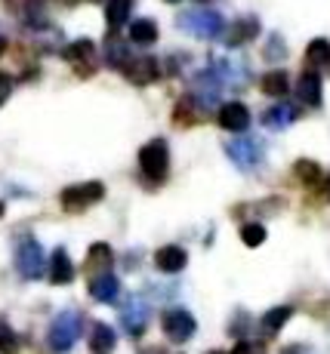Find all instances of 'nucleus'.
Returning <instances> with one entry per match:
<instances>
[{"instance_id":"f257e3e1","label":"nucleus","mask_w":330,"mask_h":354,"mask_svg":"<svg viewBox=\"0 0 330 354\" xmlns=\"http://www.w3.org/2000/svg\"><path fill=\"white\" fill-rule=\"evenodd\" d=\"M80 333H84V315L74 308H65L56 315V321L50 324V333H46V345H50V351L56 354H65L74 348V342L80 339Z\"/></svg>"},{"instance_id":"f03ea898","label":"nucleus","mask_w":330,"mask_h":354,"mask_svg":"<svg viewBox=\"0 0 330 354\" xmlns=\"http://www.w3.org/2000/svg\"><path fill=\"white\" fill-rule=\"evenodd\" d=\"M139 167H142V176L155 185H161L170 173V148L164 139H151L148 145H142L139 151Z\"/></svg>"},{"instance_id":"7ed1b4c3","label":"nucleus","mask_w":330,"mask_h":354,"mask_svg":"<svg viewBox=\"0 0 330 354\" xmlns=\"http://www.w3.org/2000/svg\"><path fill=\"white\" fill-rule=\"evenodd\" d=\"M180 28L185 34H191V37L213 40V37H223L225 22H223V16L213 10H189L180 16Z\"/></svg>"},{"instance_id":"20e7f679","label":"nucleus","mask_w":330,"mask_h":354,"mask_svg":"<svg viewBox=\"0 0 330 354\" xmlns=\"http://www.w3.org/2000/svg\"><path fill=\"white\" fill-rule=\"evenodd\" d=\"M16 268L25 281H37L40 274L46 271V259H44V250L34 237H22L16 247Z\"/></svg>"},{"instance_id":"39448f33","label":"nucleus","mask_w":330,"mask_h":354,"mask_svg":"<svg viewBox=\"0 0 330 354\" xmlns=\"http://www.w3.org/2000/svg\"><path fill=\"white\" fill-rule=\"evenodd\" d=\"M105 197V188H102V182H87V185H71L62 192V207L68 209V213H80V209L93 207L96 201H102Z\"/></svg>"},{"instance_id":"423d86ee","label":"nucleus","mask_w":330,"mask_h":354,"mask_svg":"<svg viewBox=\"0 0 330 354\" xmlns=\"http://www.w3.org/2000/svg\"><path fill=\"white\" fill-rule=\"evenodd\" d=\"M225 154H229L241 169H257L259 160H263V142L250 139V136H247V139H232L229 145H225Z\"/></svg>"},{"instance_id":"0eeeda50","label":"nucleus","mask_w":330,"mask_h":354,"mask_svg":"<svg viewBox=\"0 0 330 354\" xmlns=\"http://www.w3.org/2000/svg\"><path fill=\"white\" fill-rule=\"evenodd\" d=\"M121 324H123V333L139 339L148 326V302L142 296H130L123 302V311H121Z\"/></svg>"},{"instance_id":"6e6552de","label":"nucleus","mask_w":330,"mask_h":354,"mask_svg":"<svg viewBox=\"0 0 330 354\" xmlns=\"http://www.w3.org/2000/svg\"><path fill=\"white\" fill-rule=\"evenodd\" d=\"M207 71L213 74V80H216L223 90H225V86H241V84H247V68L241 65V62H235V59L213 56Z\"/></svg>"},{"instance_id":"1a4fd4ad","label":"nucleus","mask_w":330,"mask_h":354,"mask_svg":"<svg viewBox=\"0 0 330 354\" xmlns=\"http://www.w3.org/2000/svg\"><path fill=\"white\" fill-rule=\"evenodd\" d=\"M195 330H198V324L189 311L173 308L164 315V333H167V339H173V342H189V339L195 336Z\"/></svg>"},{"instance_id":"9d476101","label":"nucleus","mask_w":330,"mask_h":354,"mask_svg":"<svg viewBox=\"0 0 330 354\" xmlns=\"http://www.w3.org/2000/svg\"><path fill=\"white\" fill-rule=\"evenodd\" d=\"M216 120H219V127H223V129L241 133V129L250 127V111H247L244 102H225V105H219Z\"/></svg>"},{"instance_id":"9b49d317","label":"nucleus","mask_w":330,"mask_h":354,"mask_svg":"<svg viewBox=\"0 0 330 354\" xmlns=\"http://www.w3.org/2000/svg\"><path fill=\"white\" fill-rule=\"evenodd\" d=\"M65 62L74 65L80 74H93L96 68V46L90 40H74V44L65 46Z\"/></svg>"},{"instance_id":"f8f14e48","label":"nucleus","mask_w":330,"mask_h":354,"mask_svg":"<svg viewBox=\"0 0 330 354\" xmlns=\"http://www.w3.org/2000/svg\"><path fill=\"white\" fill-rule=\"evenodd\" d=\"M191 90H195V93H191V102L201 99L204 108H216V105H219V96H223V86L213 80L210 71L198 74V77H195V86H191Z\"/></svg>"},{"instance_id":"ddd939ff","label":"nucleus","mask_w":330,"mask_h":354,"mask_svg":"<svg viewBox=\"0 0 330 354\" xmlns=\"http://www.w3.org/2000/svg\"><path fill=\"white\" fill-rule=\"evenodd\" d=\"M155 265L157 271H164V274H176V271H182L185 265H189V253H185L182 247H161L155 253Z\"/></svg>"},{"instance_id":"4468645a","label":"nucleus","mask_w":330,"mask_h":354,"mask_svg":"<svg viewBox=\"0 0 330 354\" xmlns=\"http://www.w3.org/2000/svg\"><path fill=\"white\" fill-rule=\"evenodd\" d=\"M297 99L309 108H318L321 105V77L318 71H302L297 80Z\"/></svg>"},{"instance_id":"2eb2a0df","label":"nucleus","mask_w":330,"mask_h":354,"mask_svg":"<svg viewBox=\"0 0 330 354\" xmlns=\"http://www.w3.org/2000/svg\"><path fill=\"white\" fill-rule=\"evenodd\" d=\"M90 296L96 302H114V299L121 296V281L112 274V271H105V274H96L90 281Z\"/></svg>"},{"instance_id":"dca6fc26","label":"nucleus","mask_w":330,"mask_h":354,"mask_svg":"<svg viewBox=\"0 0 330 354\" xmlns=\"http://www.w3.org/2000/svg\"><path fill=\"white\" fill-rule=\"evenodd\" d=\"M121 71L127 74V80H133L136 86H146V84H151V80L157 77V62L155 59H130Z\"/></svg>"},{"instance_id":"f3484780","label":"nucleus","mask_w":330,"mask_h":354,"mask_svg":"<svg viewBox=\"0 0 330 354\" xmlns=\"http://www.w3.org/2000/svg\"><path fill=\"white\" fill-rule=\"evenodd\" d=\"M257 34H259V22L253 16H244V19H238L229 31H223V37L229 46H241V44H247V40H253Z\"/></svg>"},{"instance_id":"a211bd4d","label":"nucleus","mask_w":330,"mask_h":354,"mask_svg":"<svg viewBox=\"0 0 330 354\" xmlns=\"http://www.w3.org/2000/svg\"><path fill=\"white\" fill-rule=\"evenodd\" d=\"M74 281V262L68 259L65 250H56V253L50 256V283H71Z\"/></svg>"},{"instance_id":"6ab92c4d","label":"nucleus","mask_w":330,"mask_h":354,"mask_svg":"<svg viewBox=\"0 0 330 354\" xmlns=\"http://www.w3.org/2000/svg\"><path fill=\"white\" fill-rule=\"evenodd\" d=\"M293 120H297V108L287 105V102H281V105H272L269 111L263 114L266 129H287Z\"/></svg>"},{"instance_id":"aec40b11","label":"nucleus","mask_w":330,"mask_h":354,"mask_svg":"<svg viewBox=\"0 0 330 354\" xmlns=\"http://www.w3.org/2000/svg\"><path fill=\"white\" fill-rule=\"evenodd\" d=\"M118 339H114V330L108 324H96L93 326V339H90V351L93 354H112Z\"/></svg>"},{"instance_id":"412c9836","label":"nucleus","mask_w":330,"mask_h":354,"mask_svg":"<svg viewBox=\"0 0 330 354\" xmlns=\"http://www.w3.org/2000/svg\"><path fill=\"white\" fill-rule=\"evenodd\" d=\"M130 40L133 44H139V46H148V44H155L157 40V25H155V19H136V22H130Z\"/></svg>"},{"instance_id":"4be33fe9","label":"nucleus","mask_w":330,"mask_h":354,"mask_svg":"<svg viewBox=\"0 0 330 354\" xmlns=\"http://www.w3.org/2000/svg\"><path fill=\"white\" fill-rule=\"evenodd\" d=\"M306 65L312 68H327L330 65V40L324 37H318V40H312L309 44V50H306Z\"/></svg>"},{"instance_id":"5701e85b","label":"nucleus","mask_w":330,"mask_h":354,"mask_svg":"<svg viewBox=\"0 0 330 354\" xmlns=\"http://www.w3.org/2000/svg\"><path fill=\"white\" fill-rule=\"evenodd\" d=\"M263 93H269V96H284V93H290V77H287V71H269L266 74Z\"/></svg>"},{"instance_id":"b1692460","label":"nucleus","mask_w":330,"mask_h":354,"mask_svg":"<svg viewBox=\"0 0 330 354\" xmlns=\"http://www.w3.org/2000/svg\"><path fill=\"white\" fill-rule=\"evenodd\" d=\"M87 265L99 268V274H105L108 265H112V247H108V243H93L90 253H87Z\"/></svg>"},{"instance_id":"393cba45","label":"nucleus","mask_w":330,"mask_h":354,"mask_svg":"<svg viewBox=\"0 0 330 354\" xmlns=\"http://www.w3.org/2000/svg\"><path fill=\"white\" fill-rule=\"evenodd\" d=\"M130 0H108L105 3V19H108V28H121L123 19L130 16Z\"/></svg>"},{"instance_id":"a878e982","label":"nucleus","mask_w":330,"mask_h":354,"mask_svg":"<svg viewBox=\"0 0 330 354\" xmlns=\"http://www.w3.org/2000/svg\"><path fill=\"white\" fill-rule=\"evenodd\" d=\"M290 315H293V308H287V305H281V308H272L269 315L263 317V330L269 333V336H275V333H278L281 326L290 321Z\"/></svg>"},{"instance_id":"bb28decb","label":"nucleus","mask_w":330,"mask_h":354,"mask_svg":"<svg viewBox=\"0 0 330 354\" xmlns=\"http://www.w3.org/2000/svg\"><path fill=\"white\" fill-rule=\"evenodd\" d=\"M0 354H19V336L6 321H0Z\"/></svg>"},{"instance_id":"cd10ccee","label":"nucleus","mask_w":330,"mask_h":354,"mask_svg":"<svg viewBox=\"0 0 330 354\" xmlns=\"http://www.w3.org/2000/svg\"><path fill=\"white\" fill-rule=\"evenodd\" d=\"M241 241H244L247 247H259V243L266 241V228L257 225V222H247V225L241 228Z\"/></svg>"},{"instance_id":"c85d7f7f","label":"nucleus","mask_w":330,"mask_h":354,"mask_svg":"<svg viewBox=\"0 0 330 354\" xmlns=\"http://www.w3.org/2000/svg\"><path fill=\"white\" fill-rule=\"evenodd\" d=\"M297 176L306 185H315V182H321V167L318 163H312V160H299L297 163Z\"/></svg>"},{"instance_id":"c756f323","label":"nucleus","mask_w":330,"mask_h":354,"mask_svg":"<svg viewBox=\"0 0 330 354\" xmlns=\"http://www.w3.org/2000/svg\"><path fill=\"white\" fill-rule=\"evenodd\" d=\"M173 120H176V124H182V127L195 124V111H191V96H185L180 105L173 108Z\"/></svg>"},{"instance_id":"7c9ffc66","label":"nucleus","mask_w":330,"mask_h":354,"mask_svg":"<svg viewBox=\"0 0 330 354\" xmlns=\"http://www.w3.org/2000/svg\"><path fill=\"white\" fill-rule=\"evenodd\" d=\"M34 3H37V0H6V6H10V10H16L19 16H25V19L31 16Z\"/></svg>"},{"instance_id":"2f4dec72","label":"nucleus","mask_w":330,"mask_h":354,"mask_svg":"<svg viewBox=\"0 0 330 354\" xmlns=\"http://www.w3.org/2000/svg\"><path fill=\"white\" fill-rule=\"evenodd\" d=\"M266 56L269 59H284L287 56V46H281V37H272V44L266 46Z\"/></svg>"},{"instance_id":"473e14b6","label":"nucleus","mask_w":330,"mask_h":354,"mask_svg":"<svg viewBox=\"0 0 330 354\" xmlns=\"http://www.w3.org/2000/svg\"><path fill=\"white\" fill-rule=\"evenodd\" d=\"M10 93H12V77L10 74H0V105H6Z\"/></svg>"},{"instance_id":"72a5a7b5","label":"nucleus","mask_w":330,"mask_h":354,"mask_svg":"<svg viewBox=\"0 0 330 354\" xmlns=\"http://www.w3.org/2000/svg\"><path fill=\"white\" fill-rule=\"evenodd\" d=\"M232 354H263V348H259L257 342H238Z\"/></svg>"},{"instance_id":"f704fd0d","label":"nucleus","mask_w":330,"mask_h":354,"mask_svg":"<svg viewBox=\"0 0 330 354\" xmlns=\"http://www.w3.org/2000/svg\"><path fill=\"white\" fill-rule=\"evenodd\" d=\"M324 197H327V201H330V176H327V179H324Z\"/></svg>"},{"instance_id":"c9c22d12","label":"nucleus","mask_w":330,"mask_h":354,"mask_svg":"<svg viewBox=\"0 0 330 354\" xmlns=\"http://www.w3.org/2000/svg\"><path fill=\"white\" fill-rule=\"evenodd\" d=\"M3 50H6V40H3V37H0V53H3Z\"/></svg>"},{"instance_id":"e433bc0d","label":"nucleus","mask_w":330,"mask_h":354,"mask_svg":"<svg viewBox=\"0 0 330 354\" xmlns=\"http://www.w3.org/2000/svg\"><path fill=\"white\" fill-rule=\"evenodd\" d=\"M0 216H3V203H0Z\"/></svg>"},{"instance_id":"4c0bfd02","label":"nucleus","mask_w":330,"mask_h":354,"mask_svg":"<svg viewBox=\"0 0 330 354\" xmlns=\"http://www.w3.org/2000/svg\"><path fill=\"white\" fill-rule=\"evenodd\" d=\"M207 354H223V351H207Z\"/></svg>"},{"instance_id":"58836bf2","label":"nucleus","mask_w":330,"mask_h":354,"mask_svg":"<svg viewBox=\"0 0 330 354\" xmlns=\"http://www.w3.org/2000/svg\"><path fill=\"white\" fill-rule=\"evenodd\" d=\"M167 3H176V0H167Z\"/></svg>"},{"instance_id":"ea45409f","label":"nucleus","mask_w":330,"mask_h":354,"mask_svg":"<svg viewBox=\"0 0 330 354\" xmlns=\"http://www.w3.org/2000/svg\"><path fill=\"white\" fill-rule=\"evenodd\" d=\"M151 354H161V351H151Z\"/></svg>"}]
</instances>
